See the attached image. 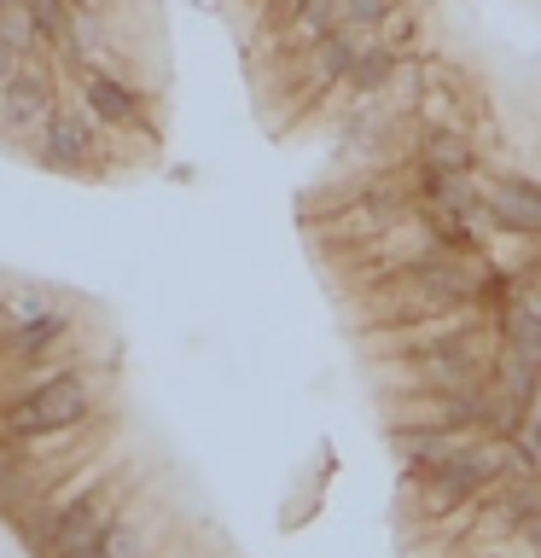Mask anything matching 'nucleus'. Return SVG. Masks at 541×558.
Returning <instances> with one entry per match:
<instances>
[{"label": "nucleus", "mask_w": 541, "mask_h": 558, "mask_svg": "<svg viewBox=\"0 0 541 558\" xmlns=\"http://www.w3.org/2000/svg\"><path fill=\"white\" fill-rule=\"evenodd\" d=\"M501 343L513 349V355L541 366V286H536V279H518V286L506 291V303H501Z\"/></svg>", "instance_id": "obj_4"}, {"label": "nucleus", "mask_w": 541, "mask_h": 558, "mask_svg": "<svg viewBox=\"0 0 541 558\" xmlns=\"http://www.w3.org/2000/svg\"><path fill=\"white\" fill-rule=\"evenodd\" d=\"M460 442H466V430H425V425L396 430V453H401V465H408V477H425V471H436L443 460H454Z\"/></svg>", "instance_id": "obj_6"}, {"label": "nucleus", "mask_w": 541, "mask_h": 558, "mask_svg": "<svg viewBox=\"0 0 541 558\" xmlns=\"http://www.w3.org/2000/svg\"><path fill=\"white\" fill-rule=\"evenodd\" d=\"M105 553L111 558H146V530H134V523H111V535H105Z\"/></svg>", "instance_id": "obj_16"}, {"label": "nucleus", "mask_w": 541, "mask_h": 558, "mask_svg": "<svg viewBox=\"0 0 541 558\" xmlns=\"http://www.w3.org/2000/svg\"><path fill=\"white\" fill-rule=\"evenodd\" d=\"M87 111H94L99 122H111V129H152V122H146V99H140L129 82H117V76H94V82H87Z\"/></svg>", "instance_id": "obj_7"}, {"label": "nucleus", "mask_w": 541, "mask_h": 558, "mask_svg": "<svg viewBox=\"0 0 541 558\" xmlns=\"http://www.w3.org/2000/svg\"><path fill=\"white\" fill-rule=\"evenodd\" d=\"M390 76H396V52L390 47H366L344 82L356 87V99H373V94H384V82H390Z\"/></svg>", "instance_id": "obj_13"}, {"label": "nucleus", "mask_w": 541, "mask_h": 558, "mask_svg": "<svg viewBox=\"0 0 541 558\" xmlns=\"http://www.w3.org/2000/svg\"><path fill=\"white\" fill-rule=\"evenodd\" d=\"M419 163L425 174H471V140L460 129H431L419 140Z\"/></svg>", "instance_id": "obj_9"}, {"label": "nucleus", "mask_w": 541, "mask_h": 558, "mask_svg": "<svg viewBox=\"0 0 541 558\" xmlns=\"http://www.w3.org/2000/svg\"><path fill=\"white\" fill-rule=\"evenodd\" d=\"M24 7H29L35 24H41L47 41H59L70 59H76V7H70V0H24Z\"/></svg>", "instance_id": "obj_12"}, {"label": "nucleus", "mask_w": 541, "mask_h": 558, "mask_svg": "<svg viewBox=\"0 0 541 558\" xmlns=\"http://www.w3.org/2000/svg\"><path fill=\"white\" fill-rule=\"evenodd\" d=\"M489 390H495L501 401H513V408H524V413H536V401H541V366L513 355V349L501 343L495 366H489Z\"/></svg>", "instance_id": "obj_8"}, {"label": "nucleus", "mask_w": 541, "mask_h": 558, "mask_svg": "<svg viewBox=\"0 0 541 558\" xmlns=\"http://www.w3.org/2000/svg\"><path fill=\"white\" fill-rule=\"evenodd\" d=\"M332 17H338L332 0H303V7L291 12V41L297 47H321L326 35H332Z\"/></svg>", "instance_id": "obj_14"}, {"label": "nucleus", "mask_w": 541, "mask_h": 558, "mask_svg": "<svg viewBox=\"0 0 541 558\" xmlns=\"http://www.w3.org/2000/svg\"><path fill=\"white\" fill-rule=\"evenodd\" d=\"M17 70H24V52H17V47H7V41H0V87H7V82L17 76Z\"/></svg>", "instance_id": "obj_19"}, {"label": "nucleus", "mask_w": 541, "mask_h": 558, "mask_svg": "<svg viewBox=\"0 0 541 558\" xmlns=\"http://www.w3.org/2000/svg\"><path fill=\"white\" fill-rule=\"evenodd\" d=\"M384 12H390V0H344V17H349V24H378Z\"/></svg>", "instance_id": "obj_18"}, {"label": "nucleus", "mask_w": 541, "mask_h": 558, "mask_svg": "<svg viewBox=\"0 0 541 558\" xmlns=\"http://www.w3.org/2000/svg\"><path fill=\"white\" fill-rule=\"evenodd\" d=\"M425 204L466 221L471 209H483V186H471V174H425Z\"/></svg>", "instance_id": "obj_11"}, {"label": "nucleus", "mask_w": 541, "mask_h": 558, "mask_svg": "<svg viewBox=\"0 0 541 558\" xmlns=\"http://www.w3.org/2000/svg\"><path fill=\"white\" fill-rule=\"evenodd\" d=\"M87 157H94V134H87V122L70 117V111H52L47 129H41V169L76 174V169H87Z\"/></svg>", "instance_id": "obj_5"}, {"label": "nucleus", "mask_w": 541, "mask_h": 558, "mask_svg": "<svg viewBox=\"0 0 541 558\" xmlns=\"http://www.w3.org/2000/svg\"><path fill=\"white\" fill-rule=\"evenodd\" d=\"M483 209L513 239H541V181H518V174H506V181L483 186Z\"/></svg>", "instance_id": "obj_3"}, {"label": "nucleus", "mask_w": 541, "mask_h": 558, "mask_svg": "<svg viewBox=\"0 0 541 558\" xmlns=\"http://www.w3.org/2000/svg\"><path fill=\"white\" fill-rule=\"evenodd\" d=\"M70 331V320L59 308H41V314H29V320H17V326H7V349L17 361H29V355H41V349H52Z\"/></svg>", "instance_id": "obj_10"}, {"label": "nucleus", "mask_w": 541, "mask_h": 558, "mask_svg": "<svg viewBox=\"0 0 541 558\" xmlns=\"http://www.w3.org/2000/svg\"><path fill=\"white\" fill-rule=\"evenodd\" d=\"M513 448H518L524 471H530V477H541V418H530V425L513 436Z\"/></svg>", "instance_id": "obj_17"}, {"label": "nucleus", "mask_w": 541, "mask_h": 558, "mask_svg": "<svg viewBox=\"0 0 541 558\" xmlns=\"http://www.w3.org/2000/svg\"><path fill=\"white\" fill-rule=\"evenodd\" d=\"M0 41H7V47H17L24 59H35V47L47 41V35H41V24L29 17V7H24V0H17V7H0Z\"/></svg>", "instance_id": "obj_15"}, {"label": "nucleus", "mask_w": 541, "mask_h": 558, "mask_svg": "<svg viewBox=\"0 0 541 558\" xmlns=\"http://www.w3.org/2000/svg\"><path fill=\"white\" fill-rule=\"evenodd\" d=\"M87 413H94V390H87L76 373H52V378L35 384V390L12 396L0 418H7V436H12V442H41V436L82 430Z\"/></svg>", "instance_id": "obj_1"}, {"label": "nucleus", "mask_w": 541, "mask_h": 558, "mask_svg": "<svg viewBox=\"0 0 541 558\" xmlns=\"http://www.w3.org/2000/svg\"><path fill=\"white\" fill-rule=\"evenodd\" d=\"M70 7H76V12H99L105 0H70Z\"/></svg>", "instance_id": "obj_20"}, {"label": "nucleus", "mask_w": 541, "mask_h": 558, "mask_svg": "<svg viewBox=\"0 0 541 558\" xmlns=\"http://www.w3.org/2000/svg\"><path fill=\"white\" fill-rule=\"evenodd\" d=\"M52 117V70L41 59H24V70L0 87V129L29 134Z\"/></svg>", "instance_id": "obj_2"}, {"label": "nucleus", "mask_w": 541, "mask_h": 558, "mask_svg": "<svg viewBox=\"0 0 541 558\" xmlns=\"http://www.w3.org/2000/svg\"><path fill=\"white\" fill-rule=\"evenodd\" d=\"M530 279H536V286H541V262H536V268H530Z\"/></svg>", "instance_id": "obj_21"}]
</instances>
